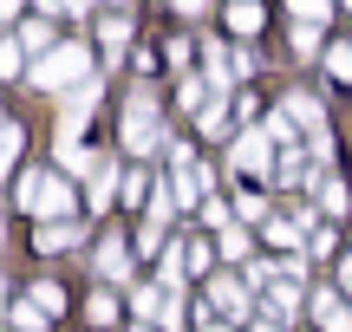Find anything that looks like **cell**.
Here are the masks:
<instances>
[{"label":"cell","instance_id":"obj_14","mask_svg":"<svg viewBox=\"0 0 352 332\" xmlns=\"http://www.w3.org/2000/svg\"><path fill=\"white\" fill-rule=\"evenodd\" d=\"M215 248H222L228 261H248V248H254V235H248V222H235V228H222V241H215Z\"/></svg>","mask_w":352,"mask_h":332},{"label":"cell","instance_id":"obj_35","mask_svg":"<svg viewBox=\"0 0 352 332\" xmlns=\"http://www.w3.org/2000/svg\"><path fill=\"white\" fill-rule=\"evenodd\" d=\"M346 7H352V0H346Z\"/></svg>","mask_w":352,"mask_h":332},{"label":"cell","instance_id":"obj_5","mask_svg":"<svg viewBox=\"0 0 352 332\" xmlns=\"http://www.w3.org/2000/svg\"><path fill=\"white\" fill-rule=\"evenodd\" d=\"M98 104H104V85H98V78H85L78 91H65V104H59V143H78V137H85V124H91Z\"/></svg>","mask_w":352,"mask_h":332},{"label":"cell","instance_id":"obj_13","mask_svg":"<svg viewBox=\"0 0 352 332\" xmlns=\"http://www.w3.org/2000/svg\"><path fill=\"white\" fill-rule=\"evenodd\" d=\"M215 254H222V248H209V235H202V241H183V268H189V274H209Z\"/></svg>","mask_w":352,"mask_h":332},{"label":"cell","instance_id":"obj_1","mask_svg":"<svg viewBox=\"0 0 352 332\" xmlns=\"http://www.w3.org/2000/svg\"><path fill=\"white\" fill-rule=\"evenodd\" d=\"M85 78H91V52L78 46V39H65V46H52L46 59H33L26 85H33V91H78Z\"/></svg>","mask_w":352,"mask_h":332},{"label":"cell","instance_id":"obj_29","mask_svg":"<svg viewBox=\"0 0 352 332\" xmlns=\"http://www.w3.org/2000/svg\"><path fill=\"white\" fill-rule=\"evenodd\" d=\"M235 215H241V222H261V215H267V195H241Z\"/></svg>","mask_w":352,"mask_h":332},{"label":"cell","instance_id":"obj_18","mask_svg":"<svg viewBox=\"0 0 352 332\" xmlns=\"http://www.w3.org/2000/svg\"><path fill=\"white\" fill-rule=\"evenodd\" d=\"M26 59H33V52H26V46H20V33H13L7 46H0V72H7V78H20V72H33V65H26Z\"/></svg>","mask_w":352,"mask_h":332},{"label":"cell","instance_id":"obj_9","mask_svg":"<svg viewBox=\"0 0 352 332\" xmlns=\"http://www.w3.org/2000/svg\"><path fill=\"white\" fill-rule=\"evenodd\" d=\"M314 320L327 332H352V313H346V300L333 294V287H314Z\"/></svg>","mask_w":352,"mask_h":332},{"label":"cell","instance_id":"obj_4","mask_svg":"<svg viewBox=\"0 0 352 332\" xmlns=\"http://www.w3.org/2000/svg\"><path fill=\"white\" fill-rule=\"evenodd\" d=\"M170 189H176V202H209V169L196 163V150L189 143H170Z\"/></svg>","mask_w":352,"mask_h":332},{"label":"cell","instance_id":"obj_16","mask_svg":"<svg viewBox=\"0 0 352 332\" xmlns=\"http://www.w3.org/2000/svg\"><path fill=\"white\" fill-rule=\"evenodd\" d=\"M267 241H274L280 254H300V248H307L300 241V222H267Z\"/></svg>","mask_w":352,"mask_h":332},{"label":"cell","instance_id":"obj_15","mask_svg":"<svg viewBox=\"0 0 352 332\" xmlns=\"http://www.w3.org/2000/svg\"><path fill=\"white\" fill-rule=\"evenodd\" d=\"M20 46L46 59V52H52V20H26V26H20Z\"/></svg>","mask_w":352,"mask_h":332},{"label":"cell","instance_id":"obj_10","mask_svg":"<svg viewBox=\"0 0 352 332\" xmlns=\"http://www.w3.org/2000/svg\"><path fill=\"white\" fill-rule=\"evenodd\" d=\"M33 248H39V254H65V248H78V222H39Z\"/></svg>","mask_w":352,"mask_h":332},{"label":"cell","instance_id":"obj_11","mask_svg":"<svg viewBox=\"0 0 352 332\" xmlns=\"http://www.w3.org/2000/svg\"><path fill=\"white\" fill-rule=\"evenodd\" d=\"M98 274H104V281H124V274H131V248L118 241V235H104V248H98Z\"/></svg>","mask_w":352,"mask_h":332},{"label":"cell","instance_id":"obj_6","mask_svg":"<svg viewBox=\"0 0 352 332\" xmlns=\"http://www.w3.org/2000/svg\"><path fill=\"white\" fill-rule=\"evenodd\" d=\"M274 150H280V143L267 137V130H235V169H241V176H261V182H267V176L280 169Z\"/></svg>","mask_w":352,"mask_h":332},{"label":"cell","instance_id":"obj_19","mask_svg":"<svg viewBox=\"0 0 352 332\" xmlns=\"http://www.w3.org/2000/svg\"><path fill=\"white\" fill-rule=\"evenodd\" d=\"M46 320H52V313L39 307V300H20V307H13V332H39Z\"/></svg>","mask_w":352,"mask_h":332},{"label":"cell","instance_id":"obj_33","mask_svg":"<svg viewBox=\"0 0 352 332\" xmlns=\"http://www.w3.org/2000/svg\"><path fill=\"white\" fill-rule=\"evenodd\" d=\"M340 281H346V287H352V254H346V261H340Z\"/></svg>","mask_w":352,"mask_h":332},{"label":"cell","instance_id":"obj_12","mask_svg":"<svg viewBox=\"0 0 352 332\" xmlns=\"http://www.w3.org/2000/svg\"><path fill=\"white\" fill-rule=\"evenodd\" d=\"M98 46H104V59H118V52L131 46V20H124V13H111V20H98Z\"/></svg>","mask_w":352,"mask_h":332},{"label":"cell","instance_id":"obj_32","mask_svg":"<svg viewBox=\"0 0 352 332\" xmlns=\"http://www.w3.org/2000/svg\"><path fill=\"white\" fill-rule=\"evenodd\" d=\"M20 7H26V0H0V13H7V20H20Z\"/></svg>","mask_w":352,"mask_h":332},{"label":"cell","instance_id":"obj_17","mask_svg":"<svg viewBox=\"0 0 352 332\" xmlns=\"http://www.w3.org/2000/svg\"><path fill=\"white\" fill-rule=\"evenodd\" d=\"M228 26L235 33H261V0H235L228 7Z\"/></svg>","mask_w":352,"mask_h":332},{"label":"cell","instance_id":"obj_30","mask_svg":"<svg viewBox=\"0 0 352 332\" xmlns=\"http://www.w3.org/2000/svg\"><path fill=\"white\" fill-rule=\"evenodd\" d=\"M248 332H280V320H274V313H254V320H248Z\"/></svg>","mask_w":352,"mask_h":332},{"label":"cell","instance_id":"obj_34","mask_svg":"<svg viewBox=\"0 0 352 332\" xmlns=\"http://www.w3.org/2000/svg\"><path fill=\"white\" fill-rule=\"evenodd\" d=\"M85 7H91V0H65V13H85Z\"/></svg>","mask_w":352,"mask_h":332},{"label":"cell","instance_id":"obj_31","mask_svg":"<svg viewBox=\"0 0 352 332\" xmlns=\"http://www.w3.org/2000/svg\"><path fill=\"white\" fill-rule=\"evenodd\" d=\"M176 13H209V0H170Z\"/></svg>","mask_w":352,"mask_h":332},{"label":"cell","instance_id":"obj_27","mask_svg":"<svg viewBox=\"0 0 352 332\" xmlns=\"http://www.w3.org/2000/svg\"><path fill=\"white\" fill-rule=\"evenodd\" d=\"M85 313H91V326H111V320H118V300H111V294H91Z\"/></svg>","mask_w":352,"mask_h":332},{"label":"cell","instance_id":"obj_2","mask_svg":"<svg viewBox=\"0 0 352 332\" xmlns=\"http://www.w3.org/2000/svg\"><path fill=\"white\" fill-rule=\"evenodd\" d=\"M13 202H20L26 215H39V222H52V215L65 222V209H72V182H65V169H26L20 189H13Z\"/></svg>","mask_w":352,"mask_h":332},{"label":"cell","instance_id":"obj_3","mask_svg":"<svg viewBox=\"0 0 352 332\" xmlns=\"http://www.w3.org/2000/svg\"><path fill=\"white\" fill-rule=\"evenodd\" d=\"M124 150H131V156L170 150V137H164V117H157V98H151L144 85L124 98Z\"/></svg>","mask_w":352,"mask_h":332},{"label":"cell","instance_id":"obj_23","mask_svg":"<svg viewBox=\"0 0 352 332\" xmlns=\"http://www.w3.org/2000/svg\"><path fill=\"white\" fill-rule=\"evenodd\" d=\"M20 150H26V130H20V124H7V130H0V156H7V169L20 163Z\"/></svg>","mask_w":352,"mask_h":332},{"label":"cell","instance_id":"obj_28","mask_svg":"<svg viewBox=\"0 0 352 332\" xmlns=\"http://www.w3.org/2000/svg\"><path fill=\"white\" fill-rule=\"evenodd\" d=\"M202 222H209V228H235V222H228V202H222V195H209V202H202Z\"/></svg>","mask_w":352,"mask_h":332},{"label":"cell","instance_id":"obj_20","mask_svg":"<svg viewBox=\"0 0 352 332\" xmlns=\"http://www.w3.org/2000/svg\"><path fill=\"white\" fill-rule=\"evenodd\" d=\"M26 294H33L39 307L52 313V320H59V313H65V287H59V281H39V287H26Z\"/></svg>","mask_w":352,"mask_h":332},{"label":"cell","instance_id":"obj_25","mask_svg":"<svg viewBox=\"0 0 352 332\" xmlns=\"http://www.w3.org/2000/svg\"><path fill=\"white\" fill-rule=\"evenodd\" d=\"M294 52H300V59H314V52H320V26H294Z\"/></svg>","mask_w":352,"mask_h":332},{"label":"cell","instance_id":"obj_8","mask_svg":"<svg viewBox=\"0 0 352 332\" xmlns=\"http://www.w3.org/2000/svg\"><path fill=\"white\" fill-rule=\"evenodd\" d=\"M280 111L300 124V137H320V130H327V104L307 98V91H287V104H280Z\"/></svg>","mask_w":352,"mask_h":332},{"label":"cell","instance_id":"obj_24","mask_svg":"<svg viewBox=\"0 0 352 332\" xmlns=\"http://www.w3.org/2000/svg\"><path fill=\"white\" fill-rule=\"evenodd\" d=\"M151 189H157V182L144 176V169H131V176H124V202H151Z\"/></svg>","mask_w":352,"mask_h":332},{"label":"cell","instance_id":"obj_21","mask_svg":"<svg viewBox=\"0 0 352 332\" xmlns=\"http://www.w3.org/2000/svg\"><path fill=\"white\" fill-rule=\"evenodd\" d=\"M287 7H294V20H307V26H327L333 0H287Z\"/></svg>","mask_w":352,"mask_h":332},{"label":"cell","instance_id":"obj_22","mask_svg":"<svg viewBox=\"0 0 352 332\" xmlns=\"http://www.w3.org/2000/svg\"><path fill=\"white\" fill-rule=\"evenodd\" d=\"M327 72L340 78V85H352V39H346V46H333V52H327Z\"/></svg>","mask_w":352,"mask_h":332},{"label":"cell","instance_id":"obj_26","mask_svg":"<svg viewBox=\"0 0 352 332\" xmlns=\"http://www.w3.org/2000/svg\"><path fill=\"white\" fill-rule=\"evenodd\" d=\"M320 209H327V215H340V209H346V182H320Z\"/></svg>","mask_w":352,"mask_h":332},{"label":"cell","instance_id":"obj_7","mask_svg":"<svg viewBox=\"0 0 352 332\" xmlns=\"http://www.w3.org/2000/svg\"><path fill=\"white\" fill-rule=\"evenodd\" d=\"M209 307L222 313V320H248V281H235V274H209Z\"/></svg>","mask_w":352,"mask_h":332}]
</instances>
